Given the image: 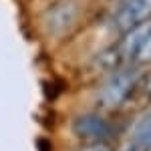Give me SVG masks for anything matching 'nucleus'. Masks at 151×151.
Instances as JSON below:
<instances>
[{
    "label": "nucleus",
    "instance_id": "obj_9",
    "mask_svg": "<svg viewBox=\"0 0 151 151\" xmlns=\"http://www.w3.org/2000/svg\"><path fill=\"white\" fill-rule=\"evenodd\" d=\"M117 151H137V149H135V147H133V145H131V143H129V141H127V143H125L123 147H119V149H117Z\"/></svg>",
    "mask_w": 151,
    "mask_h": 151
},
{
    "label": "nucleus",
    "instance_id": "obj_8",
    "mask_svg": "<svg viewBox=\"0 0 151 151\" xmlns=\"http://www.w3.org/2000/svg\"><path fill=\"white\" fill-rule=\"evenodd\" d=\"M77 151H113V149L107 141H91V143H85L81 149Z\"/></svg>",
    "mask_w": 151,
    "mask_h": 151
},
{
    "label": "nucleus",
    "instance_id": "obj_3",
    "mask_svg": "<svg viewBox=\"0 0 151 151\" xmlns=\"http://www.w3.org/2000/svg\"><path fill=\"white\" fill-rule=\"evenodd\" d=\"M73 133L85 143L91 141H105L111 135V125L97 113H85L73 121Z\"/></svg>",
    "mask_w": 151,
    "mask_h": 151
},
{
    "label": "nucleus",
    "instance_id": "obj_7",
    "mask_svg": "<svg viewBox=\"0 0 151 151\" xmlns=\"http://www.w3.org/2000/svg\"><path fill=\"white\" fill-rule=\"evenodd\" d=\"M135 60H137L139 65H147V63H151V30H149V35L145 36V40H143V45H141Z\"/></svg>",
    "mask_w": 151,
    "mask_h": 151
},
{
    "label": "nucleus",
    "instance_id": "obj_5",
    "mask_svg": "<svg viewBox=\"0 0 151 151\" xmlns=\"http://www.w3.org/2000/svg\"><path fill=\"white\" fill-rule=\"evenodd\" d=\"M149 30H151V20H145V22L129 28L127 32H123L125 36H123L121 47H119V55H121L123 60H135L141 45L145 40V36L149 35Z\"/></svg>",
    "mask_w": 151,
    "mask_h": 151
},
{
    "label": "nucleus",
    "instance_id": "obj_2",
    "mask_svg": "<svg viewBox=\"0 0 151 151\" xmlns=\"http://www.w3.org/2000/svg\"><path fill=\"white\" fill-rule=\"evenodd\" d=\"M79 18H81V6L75 0H60L48 8L45 22L52 36H65L77 26Z\"/></svg>",
    "mask_w": 151,
    "mask_h": 151
},
{
    "label": "nucleus",
    "instance_id": "obj_1",
    "mask_svg": "<svg viewBox=\"0 0 151 151\" xmlns=\"http://www.w3.org/2000/svg\"><path fill=\"white\" fill-rule=\"evenodd\" d=\"M143 70L139 67H119L111 70L99 91V105L105 109H117L127 101L133 89L141 83Z\"/></svg>",
    "mask_w": 151,
    "mask_h": 151
},
{
    "label": "nucleus",
    "instance_id": "obj_6",
    "mask_svg": "<svg viewBox=\"0 0 151 151\" xmlns=\"http://www.w3.org/2000/svg\"><path fill=\"white\" fill-rule=\"evenodd\" d=\"M129 143L137 151H151V111L145 113L139 121L133 125Z\"/></svg>",
    "mask_w": 151,
    "mask_h": 151
},
{
    "label": "nucleus",
    "instance_id": "obj_4",
    "mask_svg": "<svg viewBox=\"0 0 151 151\" xmlns=\"http://www.w3.org/2000/svg\"><path fill=\"white\" fill-rule=\"evenodd\" d=\"M145 20H151V0H125L117 12L115 24L121 32H127Z\"/></svg>",
    "mask_w": 151,
    "mask_h": 151
}]
</instances>
